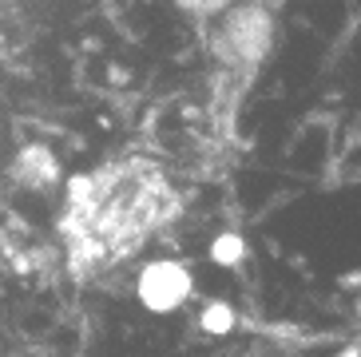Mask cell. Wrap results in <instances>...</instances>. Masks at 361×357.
I'll use <instances>...</instances> for the list:
<instances>
[{
	"label": "cell",
	"mask_w": 361,
	"mask_h": 357,
	"mask_svg": "<svg viewBox=\"0 0 361 357\" xmlns=\"http://www.w3.org/2000/svg\"><path fill=\"white\" fill-rule=\"evenodd\" d=\"M341 357H357V349H345V353H341Z\"/></svg>",
	"instance_id": "obj_8"
},
{
	"label": "cell",
	"mask_w": 361,
	"mask_h": 357,
	"mask_svg": "<svg viewBox=\"0 0 361 357\" xmlns=\"http://www.w3.org/2000/svg\"><path fill=\"white\" fill-rule=\"evenodd\" d=\"M12 183L24 190H52L60 183V159L52 155V147L44 143H28L12 155Z\"/></svg>",
	"instance_id": "obj_4"
},
{
	"label": "cell",
	"mask_w": 361,
	"mask_h": 357,
	"mask_svg": "<svg viewBox=\"0 0 361 357\" xmlns=\"http://www.w3.org/2000/svg\"><path fill=\"white\" fill-rule=\"evenodd\" d=\"M191 294H195L191 270L183 262H171V258L147 262L135 278V298L147 305L151 314H171V310H179Z\"/></svg>",
	"instance_id": "obj_3"
},
{
	"label": "cell",
	"mask_w": 361,
	"mask_h": 357,
	"mask_svg": "<svg viewBox=\"0 0 361 357\" xmlns=\"http://www.w3.org/2000/svg\"><path fill=\"white\" fill-rule=\"evenodd\" d=\"M179 8H187L191 16H219L223 8H231V0H175Z\"/></svg>",
	"instance_id": "obj_6"
},
{
	"label": "cell",
	"mask_w": 361,
	"mask_h": 357,
	"mask_svg": "<svg viewBox=\"0 0 361 357\" xmlns=\"http://www.w3.org/2000/svg\"><path fill=\"white\" fill-rule=\"evenodd\" d=\"M231 322H234V317L223 310V302L207 305V314H202V326L211 329V334H226V329H231Z\"/></svg>",
	"instance_id": "obj_7"
},
{
	"label": "cell",
	"mask_w": 361,
	"mask_h": 357,
	"mask_svg": "<svg viewBox=\"0 0 361 357\" xmlns=\"http://www.w3.org/2000/svg\"><path fill=\"white\" fill-rule=\"evenodd\" d=\"M179 207L171 178L151 159H116L68 178L60 238L72 274L92 278L139 254L151 234L179 214Z\"/></svg>",
	"instance_id": "obj_1"
},
{
	"label": "cell",
	"mask_w": 361,
	"mask_h": 357,
	"mask_svg": "<svg viewBox=\"0 0 361 357\" xmlns=\"http://www.w3.org/2000/svg\"><path fill=\"white\" fill-rule=\"evenodd\" d=\"M243 250H246V242L238 238V234H223V238L211 246V254H214V262H223V266H231V262H238L243 258Z\"/></svg>",
	"instance_id": "obj_5"
},
{
	"label": "cell",
	"mask_w": 361,
	"mask_h": 357,
	"mask_svg": "<svg viewBox=\"0 0 361 357\" xmlns=\"http://www.w3.org/2000/svg\"><path fill=\"white\" fill-rule=\"evenodd\" d=\"M274 48V16L262 4H231L219 12L211 32V56L231 80H250Z\"/></svg>",
	"instance_id": "obj_2"
}]
</instances>
